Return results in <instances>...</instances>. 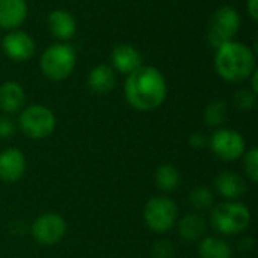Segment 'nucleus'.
<instances>
[{"label": "nucleus", "instance_id": "aec40b11", "mask_svg": "<svg viewBox=\"0 0 258 258\" xmlns=\"http://www.w3.org/2000/svg\"><path fill=\"white\" fill-rule=\"evenodd\" d=\"M154 181H156V186L160 190H163V192H174L180 186L181 175H180V171L174 165L165 163V165H160L156 169Z\"/></svg>", "mask_w": 258, "mask_h": 258}, {"label": "nucleus", "instance_id": "a878e982", "mask_svg": "<svg viewBox=\"0 0 258 258\" xmlns=\"http://www.w3.org/2000/svg\"><path fill=\"white\" fill-rule=\"evenodd\" d=\"M15 122L8 116H0V139H9L15 133Z\"/></svg>", "mask_w": 258, "mask_h": 258}, {"label": "nucleus", "instance_id": "4be33fe9", "mask_svg": "<svg viewBox=\"0 0 258 258\" xmlns=\"http://www.w3.org/2000/svg\"><path fill=\"white\" fill-rule=\"evenodd\" d=\"M215 197L212 190L206 186H197L189 195V203L195 210H207L213 206Z\"/></svg>", "mask_w": 258, "mask_h": 258}, {"label": "nucleus", "instance_id": "412c9836", "mask_svg": "<svg viewBox=\"0 0 258 258\" xmlns=\"http://www.w3.org/2000/svg\"><path fill=\"white\" fill-rule=\"evenodd\" d=\"M228 116V107L224 100H213L204 110V122L209 127H221Z\"/></svg>", "mask_w": 258, "mask_h": 258}, {"label": "nucleus", "instance_id": "f257e3e1", "mask_svg": "<svg viewBox=\"0 0 258 258\" xmlns=\"http://www.w3.org/2000/svg\"><path fill=\"white\" fill-rule=\"evenodd\" d=\"M124 94L128 104L139 112L159 109L168 95L166 79L160 70L151 65H141L127 76Z\"/></svg>", "mask_w": 258, "mask_h": 258}, {"label": "nucleus", "instance_id": "b1692460", "mask_svg": "<svg viewBox=\"0 0 258 258\" xmlns=\"http://www.w3.org/2000/svg\"><path fill=\"white\" fill-rule=\"evenodd\" d=\"M243 169L246 177L252 181H258V150L255 147H252L251 150L245 151L243 154Z\"/></svg>", "mask_w": 258, "mask_h": 258}, {"label": "nucleus", "instance_id": "7ed1b4c3", "mask_svg": "<svg viewBox=\"0 0 258 258\" xmlns=\"http://www.w3.org/2000/svg\"><path fill=\"white\" fill-rule=\"evenodd\" d=\"M210 222L219 234H240L251 224V212L239 201H224L212 209Z\"/></svg>", "mask_w": 258, "mask_h": 258}, {"label": "nucleus", "instance_id": "ddd939ff", "mask_svg": "<svg viewBox=\"0 0 258 258\" xmlns=\"http://www.w3.org/2000/svg\"><path fill=\"white\" fill-rule=\"evenodd\" d=\"M27 17L26 0H0V27L17 30Z\"/></svg>", "mask_w": 258, "mask_h": 258}, {"label": "nucleus", "instance_id": "a211bd4d", "mask_svg": "<svg viewBox=\"0 0 258 258\" xmlns=\"http://www.w3.org/2000/svg\"><path fill=\"white\" fill-rule=\"evenodd\" d=\"M207 224L198 213H189L178 221V234L186 242L201 240L206 234Z\"/></svg>", "mask_w": 258, "mask_h": 258}, {"label": "nucleus", "instance_id": "393cba45", "mask_svg": "<svg viewBox=\"0 0 258 258\" xmlns=\"http://www.w3.org/2000/svg\"><path fill=\"white\" fill-rule=\"evenodd\" d=\"M153 255H154V258H171L174 255L172 243H169L168 240L157 242L153 248Z\"/></svg>", "mask_w": 258, "mask_h": 258}, {"label": "nucleus", "instance_id": "39448f33", "mask_svg": "<svg viewBox=\"0 0 258 258\" xmlns=\"http://www.w3.org/2000/svg\"><path fill=\"white\" fill-rule=\"evenodd\" d=\"M240 24H242V18L236 8L228 5L218 8L209 20V30H207L209 44L218 48L222 44L233 41L240 29Z\"/></svg>", "mask_w": 258, "mask_h": 258}, {"label": "nucleus", "instance_id": "423d86ee", "mask_svg": "<svg viewBox=\"0 0 258 258\" xmlns=\"http://www.w3.org/2000/svg\"><path fill=\"white\" fill-rule=\"evenodd\" d=\"M18 125L27 138L39 141L48 138L54 132L56 116L47 106L30 104L21 110Z\"/></svg>", "mask_w": 258, "mask_h": 258}, {"label": "nucleus", "instance_id": "1a4fd4ad", "mask_svg": "<svg viewBox=\"0 0 258 258\" xmlns=\"http://www.w3.org/2000/svg\"><path fill=\"white\" fill-rule=\"evenodd\" d=\"M65 234H67L65 219L53 212L38 216L32 225L33 239L44 246H53L59 243L65 237Z\"/></svg>", "mask_w": 258, "mask_h": 258}, {"label": "nucleus", "instance_id": "6e6552de", "mask_svg": "<svg viewBox=\"0 0 258 258\" xmlns=\"http://www.w3.org/2000/svg\"><path fill=\"white\" fill-rule=\"evenodd\" d=\"M209 145L216 157L225 162H234L240 159L245 151V139L243 136L233 128H218L209 139Z\"/></svg>", "mask_w": 258, "mask_h": 258}, {"label": "nucleus", "instance_id": "5701e85b", "mask_svg": "<svg viewBox=\"0 0 258 258\" xmlns=\"http://www.w3.org/2000/svg\"><path fill=\"white\" fill-rule=\"evenodd\" d=\"M233 104L240 112H248L255 107L257 104V94L252 92L248 88H242L234 92L233 95Z\"/></svg>", "mask_w": 258, "mask_h": 258}, {"label": "nucleus", "instance_id": "4468645a", "mask_svg": "<svg viewBox=\"0 0 258 258\" xmlns=\"http://www.w3.org/2000/svg\"><path fill=\"white\" fill-rule=\"evenodd\" d=\"M48 30L53 36H56L60 41H68L76 35L77 23L73 14H70L65 9H56L48 14L47 18Z\"/></svg>", "mask_w": 258, "mask_h": 258}, {"label": "nucleus", "instance_id": "dca6fc26", "mask_svg": "<svg viewBox=\"0 0 258 258\" xmlns=\"http://www.w3.org/2000/svg\"><path fill=\"white\" fill-rule=\"evenodd\" d=\"M26 103V92L17 82H5L0 85V110L14 115L21 112Z\"/></svg>", "mask_w": 258, "mask_h": 258}, {"label": "nucleus", "instance_id": "20e7f679", "mask_svg": "<svg viewBox=\"0 0 258 258\" xmlns=\"http://www.w3.org/2000/svg\"><path fill=\"white\" fill-rule=\"evenodd\" d=\"M76 63H77L76 50L67 42L50 45L48 48H45L39 60L42 74L53 82H60L68 79L74 71Z\"/></svg>", "mask_w": 258, "mask_h": 258}, {"label": "nucleus", "instance_id": "2eb2a0df", "mask_svg": "<svg viewBox=\"0 0 258 258\" xmlns=\"http://www.w3.org/2000/svg\"><path fill=\"white\" fill-rule=\"evenodd\" d=\"M112 68L121 74H130L141 67V54L130 44H118L110 53Z\"/></svg>", "mask_w": 258, "mask_h": 258}, {"label": "nucleus", "instance_id": "bb28decb", "mask_svg": "<svg viewBox=\"0 0 258 258\" xmlns=\"http://www.w3.org/2000/svg\"><path fill=\"white\" fill-rule=\"evenodd\" d=\"M189 145L194 150H203L204 147L209 145V136L204 135L203 132H195L190 138H189Z\"/></svg>", "mask_w": 258, "mask_h": 258}, {"label": "nucleus", "instance_id": "c85d7f7f", "mask_svg": "<svg viewBox=\"0 0 258 258\" xmlns=\"http://www.w3.org/2000/svg\"><path fill=\"white\" fill-rule=\"evenodd\" d=\"M249 79H251V91L258 94V70H255V71L249 76Z\"/></svg>", "mask_w": 258, "mask_h": 258}, {"label": "nucleus", "instance_id": "0eeeda50", "mask_svg": "<svg viewBox=\"0 0 258 258\" xmlns=\"http://www.w3.org/2000/svg\"><path fill=\"white\" fill-rule=\"evenodd\" d=\"M178 207L168 197H154L144 207L145 225L154 233H166L177 224Z\"/></svg>", "mask_w": 258, "mask_h": 258}, {"label": "nucleus", "instance_id": "6ab92c4d", "mask_svg": "<svg viewBox=\"0 0 258 258\" xmlns=\"http://www.w3.org/2000/svg\"><path fill=\"white\" fill-rule=\"evenodd\" d=\"M198 254L201 258H231L233 249L222 237L207 236L201 239L198 245Z\"/></svg>", "mask_w": 258, "mask_h": 258}, {"label": "nucleus", "instance_id": "9d476101", "mask_svg": "<svg viewBox=\"0 0 258 258\" xmlns=\"http://www.w3.org/2000/svg\"><path fill=\"white\" fill-rule=\"evenodd\" d=\"M5 54L15 62H26L35 54L33 38L23 30H11L2 41Z\"/></svg>", "mask_w": 258, "mask_h": 258}, {"label": "nucleus", "instance_id": "f3484780", "mask_svg": "<svg viewBox=\"0 0 258 258\" xmlns=\"http://www.w3.org/2000/svg\"><path fill=\"white\" fill-rule=\"evenodd\" d=\"M116 85L115 70L109 65H97L88 74V88L97 95L109 94Z\"/></svg>", "mask_w": 258, "mask_h": 258}, {"label": "nucleus", "instance_id": "cd10ccee", "mask_svg": "<svg viewBox=\"0 0 258 258\" xmlns=\"http://www.w3.org/2000/svg\"><path fill=\"white\" fill-rule=\"evenodd\" d=\"M246 11L249 14V17L257 21L258 20V0H248L246 2Z\"/></svg>", "mask_w": 258, "mask_h": 258}, {"label": "nucleus", "instance_id": "9b49d317", "mask_svg": "<svg viewBox=\"0 0 258 258\" xmlns=\"http://www.w3.org/2000/svg\"><path fill=\"white\" fill-rule=\"evenodd\" d=\"M26 156L18 148H6L0 153V180L6 183L18 181L26 172Z\"/></svg>", "mask_w": 258, "mask_h": 258}, {"label": "nucleus", "instance_id": "f8f14e48", "mask_svg": "<svg viewBox=\"0 0 258 258\" xmlns=\"http://www.w3.org/2000/svg\"><path fill=\"white\" fill-rule=\"evenodd\" d=\"M215 189L227 201H237L246 194L248 186L246 180L240 174L233 171H224L215 178Z\"/></svg>", "mask_w": 258, "mask_h": 258}, {"label": "nucleus", "instance_id": "f03ea898", "mask_svg": "<svg viewBox=\"0 0 258 258\" xmlns=\"http://www.w3.org/2000/svg\"><path fill=\"white\" fill-rule=\"evenodd\" d=\"M215 70L218 76L231 83H240L249 79L255 68V51L236 39L216 48Z\"/></svg>", "mask_w": 258, "mask_h": 258}]
</instances>
